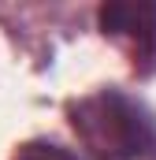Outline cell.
<instances>
[{"instance_id":"2","label":"cell","mask_w":156,"mask_h":160,"mask_svg":"<svg viewBox=\"0 0 156 160\" xmlns=\"http://www.w3.org/2000/svg\"><path fill=\"white\" fill-rule=\"evenodd\" d=\"M134 4H104L100 8V30L104 34H126L134 26Z\"/></svg>"},{"instance_id":"1","label":"cell","mask_w":156,"mask_h":160,"mask_svg":"<svg viewBox=\"0 0 156 160\" xmlns=\"http://www.w3.org/2000/svg\"><path fill=\"white\" fill-rule=\"evenodd\" d=\"M75 130L85 138V145L104 160H126L138 157L145 149V119L141 112L123 101L115 93H104V97H93L85 104H78L75 112Z\"/></svg>"},{"instance_id":"3","label":"cell","mask_w":156,"mask_h":160,"mask_svg":"<svg viewBox=\"0 0 156 160\" xmlns=\"http://www.w3.org/2000/svg\"><path fill=\"white\" fill-rule=\"evenodd\" d=\"M15 160H78V157H71V153L60 149V145H26Z\"/></svg>"}]
</instances>
